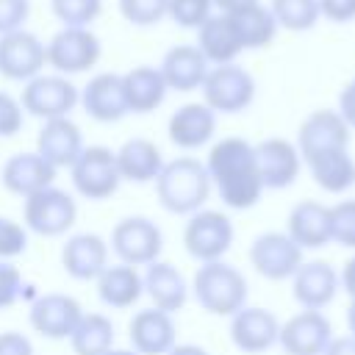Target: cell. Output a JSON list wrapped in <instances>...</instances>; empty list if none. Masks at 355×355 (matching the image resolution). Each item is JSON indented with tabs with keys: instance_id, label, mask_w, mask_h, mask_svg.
Wrapping results in <instances>:
<instances>
[{
	"instance_id": "obj_1",
	"label": "cell",
	"mask_w": 355,
	"mask_h": 355,
	"mask_svg": "<svg viewBox=\"0 0 355 355\" xmlns=\"http://www.w3.org/2000/svg\"><path fill=\"white\" fill-rule=\"evenodd\" d=\"M205 169L222 205L230 211H247L258 205L261 194L266 191L255 164V144L244 136H222L214 141Z\"/></svg>"
},
{
	"instance_id": "obj_2",
	"label": "cell",
	"mask_w": 355,
	"mask_h": 355,
	"mask_svg": "<svg viewBox=\"0 0 355 355\" xmlns=\"http://www.w3.org/2000/svg\"><path fill=\"white\" fill-rule=\"evenodd\" d=\"M211 189L214 183L208 178L205 161L194 155H178L166 161L155 178V197L161 208L175 216H191L194 211L205 208Z\"/></svg>"
},
{
	"instance_id": "obj_3",
	"label": "cell",
	"mask_w": 355,
	"mask_h": 355,
	"mask_svg": "<svg viewBox=\"0 0 355 355\" xmlns=\"http://www.w3.org/2000/svg\"><path fill=\"white\" fill-rule=\"evenodd\" d=\"M191 294L202 311L230 319L236 311L247 305L250 286L244 272L222 258V261H208L197 266L191 277Z\"/></svg>"
},
{
	"instance_id": "obj_4",
	"label": "cell",
	"mask_w": 355,
	"mask_h": 355,
	"mask_svg": "<svg viewBox=\"0 0 355 355\" xmlns=\"http://www.w3.org/2000/svg\"><path fill=\"white\" fill-rule=\"evenodd\" d=\"M72 186L80 197L92 202H103L111 194H116L122 178L116 169V150L105 144H86L75 164L69 166Z\"/></svg>"
},
{
	"instance_id": "obj_5",
	"label": "cell",
	"mask_w": 355,
	"mask_h": 355,
	"mask_svg": "<svg viewBox=\"0 0 355 355\" xmlns=\"http://www.w3.org/2000/svg\"><path fill=\"white\" fill-rule=\"evenodd\" d=\"M236 230L227 214L214 208H200L191 216H186L183 225V247L197 263L222 261L227 250L233 247Z\"/></svg>"
},
{
	"instance_id": "obj_6",
	"label": "cell",
	"mask_w": 355,
	"mask_h": 355,
	"mask_svg": "<svg viewBox=\"0 0 355 355\" xmlns=\"http://www.w3.org/2000/svg\"><path fill=\"white\" fill-rule=\"evenodd\" d=\"M202 103L214 114H241L255 100V78L241 64H219L211 67L202 86Z\"/></svg>"
},
{
	"instance_id": "obj_7",
	"label": "cell",
	"mask_w": 355,
	"mask_h": 355,
	"mask_svg": "<svg viewBox=\"0 0 355 355\" xmlns=\"http://www.w3.org/2000/svg\"><path fill=\"white\" fill-rule=\"evenodd\" d=\"M78 219V202L55 183L22 200V225L28 233L55 239L64 236Z\"/></svg>"
},
{
	"instance_id": "obj_8",
	"label": "cell",
	"mask_w": 355,
	"mask_h": 355,
	"mask_svg": "<svg viewBox=\"0 0 355 355\" xmlns=\"http://www.w3.org/2000/svg\"><path fill=\"white\" fill-rule=\"evenodd\" d=\"M19 103L25 108V114L47 122V119H58V116H69L78 105H80V89L58 72L50 75H36L22 86Z\"/></svg>"
},
{
	"instance_id": "obj_9",
	"label": "cell",
	"mask_w": 355,
	"mask_h": 355,
	"mask_svg": "<svg viewBox=\"0 0 355 355\" xmlns=\"http://www.w3.org/2000/svg\"><path fill=\"white\" fill-rule=\"evenodd\" d=\"M108 247L119 258V263L139 269V266H150L153 261L161 258L164 233L150 216H125L114 225Z\"/></svg>"
},
{
	"instance_id": "obj_10",
	"label": "cell",
	"mask_w": 355,
	"mask_h": 355,
	"mask_svg": "<svg viewBox=\"0 0 355 355\" xmlns=\"http://www.w3.org/2000/svg\"><path fill=\"white\" fill-rule=\"evenodd\" d=\"M103 55V44L92 28H61L47 42V67L58 75H83Z\"/></svg>"
},
{
	"instance_id": "obj_11",
	"label": "cell",
	"mask_w": 355,
	"mask_h": 355,
	"mask_svg": "<svg viewBox=\"0 0 355 355\" xmlns=\"http://www.w3.org/2000/svg\"><path fill=\"white\" fill-rule=\"evenodd\" d=\"M302 247L291 241L286 230H269L252 239L250 244V263L266 280H291L294 272L302 266Z\"/></svg>"
},
{
	"instance_id": "obj_12",
	"label": "cell",
	"mask_w": 355,
	"mask_h": 355,
	"mask_svg": "<svg viewBox=\"0 0 355 355\" xmlns=\"http://www.w3.org/2000/svg\"><path fill=\"white\" fill-rule=\"evenodd\" d=\"M297 150L302 164L324 155V153H336V150H349V125L341 119L338 111L333 108H319L311 111L297 130Z\"/></svg>"
},
{
	"instance_id": "obj_13",
	"label": "cell",
	"mask_w": 355,
	"mask_h": 355,
	"mask_svg": "<svg viewBox=\"0 0 355 355\" xmlns=\"http://www.w3.org/2000/svg\"><path fill=\"white\" fill-rule=\"evenodd\" d=\"M80 316H83L80 302L72 294H64V291L39 294L28 308L31 327L42 338H50V341H69Z\"/></svg>"
},
{
	"instance_id": "obj_14",
	"label": "cell",
	"mask_w": 355,
	"mask_h": 355,
	"mask_svg": "<svg viewBox=\"0 0 355 355\" xmlns=\"http://www.w3.org/2000/svg\"><path fill=\"white\" fill-rule=\"evenodd\" d=\"M47 67V44L19 28L14 33H6L0 36V75L6 80H19V83H28L31 78L42 75Z\"/></svg>"
},
{
	"instance_id": "obj_15",
	"label": "cell",
	"mask_w": 355,
	"mask_h": 355,
	"mask_svg": "<svg viewBox=\"0 0 355 355\" xmlns=\"http://www.w3.org/2000/svg\"><path fill=\"white\" fill-rule=\"evenodd\" d=\"M333 341V324L322 311H300L280 322V349L286 355H324Z\"/></svg>"
},
{
	"instance_id": "obj_16",
	"label": "cell",
	"mask_w": 355,
	"mask_h": 355,
	"mask_svg": "<svg viewBox=\"0 0 355 355\" xmlns=\"http://www.w3.org/2000/svg\"><path fill=\"white\" fill-rule=\"evenodd\" d=\"M255 164H258V175L263 180V189L280 191L294 186V180L300 178L302 169V158L294 141L283 139V136H269L263 141L255 144Z\"/></svg>"
},
{
	"instance_id": "obj_17",
	"label": "cell",
	"mask_w": 355,
	"mask_h": 355,
	"mask_svg": "<svg viewBox=\"0 0 355 355\" xmlns=\"http://www.w3.org/2000/svg\"><path fill=\"white\" fill-rule=\"evenodd\" d=\"M230 341L236 349L247 355H261L272 349L280 338V322L269 308L244 305L230 316Z\"/></svg>"
},
{
	"instance_id": "obj_18",
	"label": "cell",
	"mask_w": 355,
	"mask_h": 355,
	"mask_svg": "<svg viewBox=\"0 0 355 355\" xmlns=\"http://www.w3.org/2000/svg\"><path fill=\"white\" fill-rule=\"evenodd\" d=\"M128 341L139 355H169L178 344V324L166 311L141 308L128 322Z\"/></svg>"
},
{
	"instance_id": "obj_19",
	"label": "cell",
	"mask_w": 355,
	"mask_h": 355,
	"mask_svg": "<svg viewBox=\"0 0 355 355\" xmlns=\"http://www.w3.org/2000/svg\"><path fill=\"white\" fill-rule=\"evenodd\" d=\"M80 108L86 111L89 119L111 125L128 116V100H125V86L119 72H97L86 80L80 89Z\"/></svg>"
},
{
	"instance_id": "obj_20",
	"label": "cell",
	"mask_w": 355,
	"mask_h": 355,
	"mask_svg": "<svg viewBox=\"0 0 355 355\" xmlns=\"http://www.w3.org/2000/svg\"><path fill=\"white\" fill-rule=\"evenodd\" d=\"M58 169L50 166L36 150L31 153H14L11 158H6V164L0 166V183L8 194L14 197H31L47 186L55 183Z\"/></svg>"
},
{
	"instance_id": "obj_21",
	"label": "cell",
	"mask_w": 355,
	"mask_h": 355,
	"mask_svg": "<svg viewBox=\"0 0 355 355\" xmlns=\"http://www.w3.org/2000/svg\"><path fill=\"white\" fill-rule=\"evenodd\" d=\"M341 291L338 272L327 261H302V266L291 277V294L305 311L327 308Z\"/></svg>"
},
{
	"instance_id": "obj_22",
	"label": "cell",
	"mask_w": 355,
	"mask_h": 355,
	"mask_svg": "<svg viewBox=\"0 0 355 355\" xmlns=\"http://www.w3.org/2000/svg\"><path fill=\"white\" fill-rule=\"evenodd\" d=\"M111 247L97 233H75L61 247V266L72 280H97L108 266Z\"/></svg>"
},
{
	"instance_id": "obj_23",
	"label": "cell",
	"mask_w": 355,
	"mask_h": 355,
	"mask_svg": "<svg viewBox=\"0 0 355 355\" xmlns=\"http://www.w3.org/2000/svg\"><path fill=\"white\" fill-rule=\"evenodd\" d=\"M83 133L69 116L47 119L36 136V153L55 169H69L83 150Z\"/></svg>"
},
{
	"instance_id": "obj_24",
	"label": "cell",
	"mask_w": 355,
	"mask_h": 355,
	"mask_svg": "<svg viewBox=\"0 0 355 355\" xmlns=\"http://www.w3.org/2000/svg\"><path fill=\"white\" fill-rule=\"evenodd\" d=\"M197 50L205 55V61L211 67H219V64H233L241 53H244V44H241V36L236 31V22L230 14H219L214 11L200 28H197Z\"/></svg>"
},
{
	"instance_id": "obj_25",
	"label": "cell",
	"mask_w": 355,
	"mask_h": 355,
	"mask_svg": "<svg viewBox=\"0 0 355 355\" xmlns=\"http://www.w3.org/2000/svg\"><path fill=\"white\" fill-rule=\"evenodd\" d=\"M216 133V114L205 103H183L166 122V136L180 150H200Z\"/></svg>"
},
{
	"instance_id": "obj_26",
	"label": "cell",
	"mask_w": 355,
	"mask_h": 355,
	"mask_svg": "<svg viewBox=\"0 0 355 355\" xmlns=\"http://www.w3.org/2000/svg\"><path fill=\"white\" fill-rule=\"evenodd\" d=\"M158 69H161L169 92L186 94V92H197L202 86L211 64L197 50V44H175L164 53Z\"/></svg>"
},
{
	"instance_id": "obj_27",
	"label": "cell",
	"mask_w": 355,
	"mask_h": 355,
	"mask_svg": "<svg viewBox=\"0 0 355 355\" xmlns=\"http://www.w3.org/2000/svg\"><path fill=\"white\" fill-rule=\"evenodd\" d=\"M144 294L153 300V308L166 311V313H178L191 294V286L186 283L183 272L169 263V261H153L144 269Z\"/></svg>"
},
{
	"instance_id": "obj_28",
	"label": "cell",
	"mask_w": 355,
	"mask_h": 355,
	"mask_svg": "<svg viewBox=\"0 0 355 355\" xmlns=\"http://www.w3.org/2000/svg\"><path fill=\"white\" fill-rule=\"evenodd\" d=\"M286 233L302 250L327 247L333 241V233H330V205H322L316 200H300L288 211Z\"/></svg>"
},
{
	"instance_id": "obj_29",
	"label": "cell",
	"mask_w": 355,
	"mask_h": 355,
	"mask_svg": "<svg viewBox=\"0 0 355 355\" xmlns=\"http://www.w3.org/2000/svg\"><path fill=\"white\" fill-rule=\"evenodd\" d=\"M97 283V297L103 305L114 308V311H125V308H133L141 294H144V277L136 266H128V263H108L100 277L94 280Z\"/></svg>"
},
{
	"instance_id": "obj_30",
	"label": "cell",
	"mask_w": 355,
	"mask_h": 355,
	"mask_svg": "<svg viewBox=\"0 0 355 355\" xmlns=\"http://www.w3.org/2000/svg\"><path fill=\"white\" fill-rule=\"evenodd\" d=\"M164 164L166 161L158 144L144 136H133L116 150V169H119V178L128 183H155Z\"/></svg>"
},
{
	"instance_id": "obj_31",
	"label": "cell",
	"mask_w": 355,
	"mask_h": 355,
	"mask_svg": "<svg viewBox=\"0 0 355 355\" xmlns=\"http://www.w3.org/2000/svg\"><path fill=\"white\" fill-rule=\"evenodd\" d=\"M122 86H125L128 114H150V111L161 108V103L166 100V92H169L161 69L150 67V64H139V67L128 69L122 75Z\"/></svg>"
},
{
	"instance_id": "obj_32",
	"label": "cell",
	"mask_w": 355,
	"mask_h": 355,
	"mask_svg": "<svg viewBox=\"0 0 355 355\" xmlns=\"http://www.w3.org/2000/svg\"><path fill=\"white\" fill-rule=\"evenodd\" d=\"M305 166L313 178V183L327 194H344L347 189L355 186V161H352L349 150L324 153V155L308 161Z\"/></svg>"
},
{
	"instance_id": "obj_33",
	"label": "cell",
	"mask_w": 355,
	"mask_h": 355,
	"mask_svg": "<svg viewBox=\"0 0 355 355\" xmlns=\"http://www.w3.org/2000/svg\"><path fill=\"white\" fill-rule=\"evenodd\" d=\"M233 22H236V31L241 36V44L244 50H261V47H269L277 36V19L272 14L269 6L258 3V6H250L239 14H230Z\"/></svg>"
},
{
	"instance_id": "obj_34",
	"label": "cell",
	"mask_w": 355,
	"mask_h": 355,
	"mask_svg": "<svg viewBox=\"0 0 355 355\" xmlns=\"http://www.w3.org/2000/svg\"><path fill=\"white\" fill-rule=\"evenodd\" d=\"M75 355H105L114 347V322L105 313H83L69 336Z\"/></svg>"
},
{
	"instance_id": "obj_35",
	"label": "cell",
	"mask_w": 355,
	"mask_h": 355,
	"mask_svg": "<svg viewBox=\"0 0 355 355\" xmlns=\"http://www.w3.org/2000/svg\"><path fill=\"white\" fill-rule=\"evenodd\" d=\"M269 8L277 19V28H286V31H294V33L311 31L322 17L319 14V0H272Z\"/></svg>"
},
{
	"instance_id": "obj_36",
	"label": "cell",
	"mask_w": 355,
	"mask_h": 355,
	"mask_svg": "<svg viewBox=\"0 0 355 355\" xmlns=\"http://www.w3.org/2000/svg\"><path fill=\"white\" fill-rule=\"evenodd\" d=\"M50 11L61 28H89L103 11V0H50Z\"/></svg>"
},
{
	"instance_id": "obj_37",
	"label": "cell",
	"mask_w": 355,
	"mask_h": 355,
	"mask_svg": "<svg viewBox=\"0 0 355 355\" xmlns=\"http://www.w3.org/2000/svg\"><path fill=\"white\" fill-rule=\"evenodd\" d=\"M116 6H119V14L125 22H130L136 28H150L166 17L169 0H116Z\"/></svg>"
},
{
	"instance_id": "obj_38",
	"label": "cell",
	"mask_w": 355,
	"mask_h": 355,
	"mask_svg": "<svg viewBox=\"0 0 355 355\" xmlns=\"http://www.w3.org/2000/svg\"><path fill=\"white\" fill-rule=\"evenodd\" d=\"M214 14V0H169L166 17L186 31H197Z\"/></svg>"
},
{
	"instance_id": "obj_39",
	"label": "cell",
	"mask_w": 355,
	"mask_h": 355,
	"mask_svg": "<svg viewBox=\"0 0 355 355\" xmlns=\"http://www.w3.org/2000/svg\"><path fill=\"white\" fill-rule=\"evenodd\" d=\"M330 233L336 244L355 250V200H341L330 205Z\"/></svg>"
},
{
	"instance_id": "obj_40",
	"label": "cell",
	"mask_w": 355,
	"mask_h": 355,
	"mask_svg": "<svg viewBox=\"0 0 355 355\" xmlns=\"http://www.w3.org/2000/svg\"><path fill=\"white\" fill-rule=\"evenodd\" d=\"M28 250V227L8 216H0V261H11Z\"/></svg>"
},
{
	"instance_id": "obj_41",
	"label": "cell",
	"mask_w": 355,
	"mask_h": 355,
	"mask_svg": "<svg viewBox=\"0 0 355 355\" xmlns=\"http://www.w3.org/2000/svg\"><path fill=\"white\" fill-rule=\"evenodd\" d=\"M22 125H25V108H22L19 97L0 89V139L17 136L22 130Z\"/></svg>"
},
{
	"instance_id": "obj_42",
	"label": "cell",
	"mask_w": 355,
	"mask_h": 355,
	"mask_svg": "<svg viewBox=\"0 0 355 355\" xmlns=\"http://www.w3.org/2000/svg\"><path fill=\"white\" fill-rule=\"evenodd\" d=\"M22 288H25L22 272L11 261H0V311L11 308L22 297Z\"/></svg>"
},
{
	"instance_id": "obj_43",
	"label": "cell",
	"mask_w": 355,
	"mask_h": 355,
	"mask_svg": "<svg viewBox=\"0 0 355 355\" xmlns=\"http://www.w3.org/2000/svg\"><path fill=\"white\" fill-rule=\"evenodd\" d=\"M31 17V0H0V36L19 31Z\"/></svg>"
},
{
	"instance_id": "obj_44",
	"label": "cell",
	"mask_w": 355,
	"mask_h": 355,
	"mask_svg": "<svg viewBox=\"0 0 355 355\" xmlns=\"http://www.w3.org/2000/svg\"><path fill=\"white\" fill-rule=\"evenodd\" d=\"M319 14L336 25L355 19V0H319Z\"/></svg>"
},
{
	"instance_id": "obj_45",
	"label": "cell",
	"mask_w": 355,
	"mask_h": 355,
	"mask_svg": "<svg viewBox=\"0 0 355 355\" xmlns=\"http://www.w3.org/2000/svg\"><path fill=\"white\" fill-rule=\"evenodd\" d=\"M0 355H33V344L19 330L0 333Z\"/></svg>"
},
{
	"instance_id": "obj_46",
	"label": "cell",
	"mask_w": 355,
	"mask_h": 355,
	"mask_svg": "<svg viewBox=\"0 0 355 355\" xmlns=\"http://www.w3.org/2000/svg\"><path fill=\"white\" fill-rule=\"evenodd\" d=\"M338 114H341V119L349 125V130L355 128V78L341 89V94H338V108H336Z\"/></svg>"
},
{
	"instance_id": "obj_47",
	"label": "cell",
	"mask_w": 355,
	"mask_h": 355,
	"mask_svg": "<svg viewBox=\"0 0 355 355\" xmlns=\"http://www.w3.org/2000/svg\"><path fill=\"white\" fill-rule=\"evenodd\" d=\"M338 283H341V291L349 297V300H355V255L344 263V269L338 272Z\"/></svg>"
},
{
	"instance_id": "obj_48",
	"label": "cell",
	"mask_w": 355,
	"mask_h": 355,
	"mask_svg": "<svg viewBox=\"0 0 355 355\" xmlns=\"http://www.w3.org/2000/svg\"><path fill=\"white\" fill-rule=\"evenodd\" d=\"M258 3L261 0H214V8L219 14H239V11H244L250 6H258Z\"/></svg>"
},
{
	"instance_id": "obj_49",
	"label": "cell",
	"mask_w": 355,
	"mask_h": 355,
	"mask_svg": "<svg viewBox=\"0 0 355 355\" xmlns=\"http://www.w3.org/2000/svg\"><path fill=\"white\" fill-rule=\"evenodd\" d=\"M324 355H355V338L352 336H341V338H333L324 349Z\"/></svg>"
},
{
	"instance_id": "obj_50",
	"label": "cell",
	"mask_w": 355,
	"mask_h": 355,
	"mask_svg": "<svg viewBox=\"0 0 355 355\" xmlns=\"http://www.w3.org/2000/svg\"><path fill=\"white\" fill-rule=\"evenodd\" d=\"M169 355H211V352L205 347H200V344H175L169 349Z\"/></svg>"
},
{
	"instance_id": "obj_51",
	"label": "cell",
	"mask_w": 355,
	"mask_h": 355,
	"mask_svg": "<svg viewBox=\"0 0 355 355\" xmlns=\"http://www.w3.org/2000/svg\"><path fill=\"white\" fill-rule=\"evenodd\" d=\"M347 327H349V333L355 338V300H349V308H347Z\"/></svg>"
},
{
	"instance_id": "obj_52",
	"label": "cell",
	"mask_w": 355,
	"mask_h": 355,
	"mask_svg": "<svg viewBox=\"0 0 355 355\" xmlns=\"http://www.w3.org/2000/svg\"><path fill=\"white\" fill-rule=\"evenodd\" d=\"M105 355H139V352H133V349H122V347H111Z\"/></svg>"
}]
</instances>
